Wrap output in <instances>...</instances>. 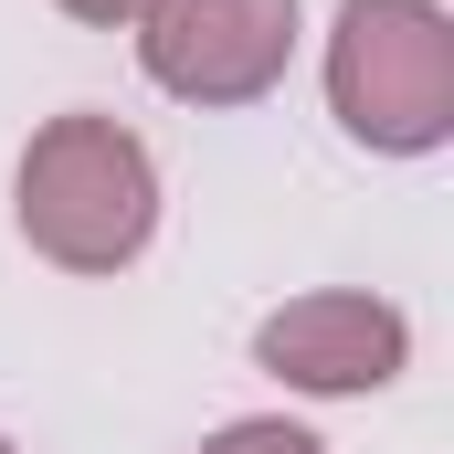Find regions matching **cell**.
<instances>
[{
  "label": "cell",
  "instance_id": "cell-1",
  "mask_svg": "<svg viewBox=\"0 0 454 454\" xmlns=\"http://www.w3.org/2000/svg\"><path fill=\"white\" fill-rule=\"evenodd\" d=\"M11 223L53 275H127L159 243V159H148V137L96 106L43 116L21 169H11Z\"/></svg>",
  "mask_w": 454,
  "mask_h": 454
},
{
  "label": "cell",
  "instance_id": "cell-2",
  "mask_svg": "<svg viewBox=\"0 0 454 454\" xmlns=\"http://www.w3.org/2000/svg\"><path fill=\"white\" fill-rule=\"evenodd\" d=\"M328 116L370 159H434L454 137V11L444 0H339Z\"/></svg>",
  "mask_w": 454,
  "mask_h": 454
},
{
  "label": "cell",
  "instance_id": "cell-3",
  "mask_svg": "<svg viewBox=\"0 0 454 454\" xmlns=\"http://www.w3.org/2000/svg\"><path fill=\"white\" fill-rule=\"evenodd\" d=\"M296 0H159L137 21V64L180 106H264L296 64Z\"/></svg>",
  "mask_w": 454,
  "mask_h": 454
},
{
  "label": "cell",
  "instance_id": "cell-4",
  "mask_svg": "<svg viewBox=\"0 0 454 454\" xmlns=\"http://www.w3.org/2000/svg\"><path fill=\"white\" fill-rule=\"evenodd\" d=\"M254 370L307 402H370L412 370V317L370 286H307L254 328Z\"/></svg>",
  "mask_w": 454,
  "mask_h": 454
},
{
  "label": "cell",
  "instance_id": "cell-5",
  "mask_svg": "<svg viewBox=\"0 0 454 454\" xmlns=\"http://www.w3.org/2000/svg\"><path fill=\"white\" fill-rule=\"evenodd\" d=\"M201 454H328L307 423H286V412H243L223 434H201Z\"/></svg>",
  "mask_w": 454,
  "mask_h": 454
},
{
  "label": "cell",
  "instance_id": "cell-6",
  "mask_svg": "<svg viewBox=\"0 0 454 454\" xmlns=\"http://www.w3.org/2000/svg\"><path fill=\"white\" fill-rule=\"evenodd\" d=\"M53 11H64V21H85V32H137L159 0H53Z\"/></svg>",
  "mask_w": 454,
  "mask_h": 454
},
{
  "label": "cell",
  "instance_id": "cell-7",
  "mask_svg": "<svg viewBox=\"0 0 454 454\" xmlns=\"http://www.w3.org/2000/svg\"><path fill=\"white\" fill-rule=\"evenodd\" d=\"M0 454H11V434H0Z\"/></svg>",
  "mask_w": 454,
  "mask_h": 454
}]
</instances>
